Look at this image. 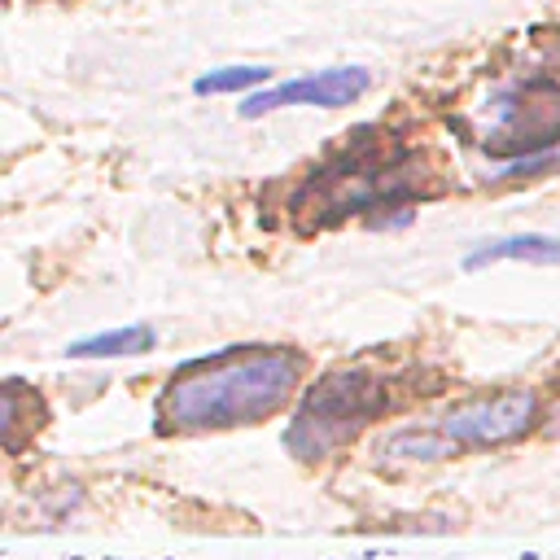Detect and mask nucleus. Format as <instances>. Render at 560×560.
<instances>
[{"label": "nucleus", "instance_id": "f257e3e1", "mask_svg": "<svg viewBox=\"0 0 560 560\" xmlns=\"http://www.w3.org/2000/svg\"><path fill=\"white\" fill-rule=\"evenodd\" d=\"M293 385H298V363L289 354H245V359L197 363L166 389L162 416L175 429L254 424L276 407H284Z\"/></svg>", "mask_w": 560, "mask_h": 560}, {"label": "nucleus", "instance_id": "f03ea898", "mask_svg": "<svg viewBox=\"0 0 560 560\" xmlns=\"http://www.w3.org/2000/svg\"><path fill=\"white\" fill-rule=\"evenodd\" d=\"M372 407H376V398H372V389H368L359 376H332V381H324V385L311 394L306 411L298 416L293 442H302L306 433H315V438L306 442V455H315V451L341 442Z\"/></svg>", "mask_w": 560, "mask_h": 560}, {"label": "nucleus", "instance_id": "7ed1b4c3", "mask_svg": "<svg viewBox=\"0 0 560 560\" xmlns=\"http://www.w3.org/2000/svg\"><path fill=\"white\" fill-rule=\"evenodd\" d=\"M534 394L529 389H512V394H499V398H486V402H472V407H459L442 420V438L451 446H490V442H508L516 433L529 429L534 420Z\"/></svg>", "mask_w": 560, "mask_h": 560}, {"label": "nucleus", "instance_id": "20e7f679", "mask_svg": "<svg viewBox=\"0 0 560 560\" xmlns=\"http://www.w3.org/2000/svg\"><path fill=\"white\" fill-rule=\"evenodd\" d=\"M368 92V70L359 66H337V70H324V74H306V79H293L284 88H271V92H258L241 105V118H258L267 109H280V105H324V109H337V105H350Z\"/></svg>", "mask_w": 560, "mask_h": 560}, {"label": "nucleus", "instance_id": "39448f33", "mask_svg": "<svg viewBox=\"0 0 560 560\" xmlns=\"http://www.w3.org/2000/svg\"><path fill=\"white\" fill-rule=\"evenodd\" d=\"M503 258H521V262H542V267H556L560 262V236H503V241H486L468 254L464 267H486V262H503Z\"/></svg>", "mask_w": 560, "mask_h": 560}, {"label": "nucleus", "instance_id": "423d86ee", "mask_svg": "<svg viewBox=\"0 0 560 560\" xmlns=\"http://www.w3.org/2000/svg\"><path fill=\"white\" fill-rule=\"evenodd\" d=\"M153 346V332L149 328H114V332H101V337H88V341H74L70 354L74 359H114V354H136V350H149Z\"/></svg>", "mask_w": 560, "mask_h": 560}, {"label": "nucleus", "instance_id": "0eeeda50", "mask_svg": "<svg viewBox=\"0 0 560 560\" xmlns=\"http://www.w3.org/2000/svg\"><path fill=\"white\" fill-rule=\"evenodd\" d=\"M271 70L267 66H223V70H210V74H201L197 79V92L206 96H214V92H241V88H254V83H262Z\"/></svg>", "mask_w": 560, "mask_h": 560}]
</instances>
